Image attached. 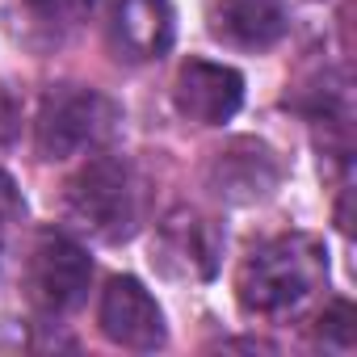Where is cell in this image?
<instances>
[{"instance_id":"15","label":"cell","mask_w":357,"mask_h":357,"mask_svg":"<svg viewBox=\"0 0 357 357\" xmlns=\"http://www.w3.org/2000/svg\"><path fill=\"white\" fill-rule=\"evenodd\" d=\"M0 257H5V240H0Z\"/></svg>"},{"instance_id":"3","label":"cell","mask_w":357,"mask_h":357,"mask_svg":"<svg viewBox=\"0 0 357 357\" xmlns=\"http://www.w3.org/2000/svg\"><path fill=\"white\" fill-rule=\"evenodd\" d=\"M118 126H122V109L105 93L84 84H51L38 105L34 143H38V155L55 164V160L105 151Z\"/></svg>"},{"instance_id":"5","label":"cell","mask_w":357,"mask_h":357,"mask_svg":"<svg viewBox=\"0 0 357 357\" xmlns=\"http://www.w3.org/2000/svg\"><path fill=\"white\" fill-rule=\"evenodd\" d=\"M151 265L172 282H211L223 265V227L198 206H172L155 223Z\"/></svg>"},{"instance_id":"11","label":"cell","mask_w":357,"mask_h":357,"mask_svg":"<svg viewBox=\"0 0 357 357\" xmlns=\"http://www.w3.org/2000/svg\"><path fill=\"white\" fill-rule=\"evenodd\" d=\"M206 30L231 51H269L286 38L290 17L282 0H211Z\"/></svg>"},{"instance_id":"10","label":"cell","mask_w":357,"mask_h":357,"mask_svg":"<svg viewBox=\"0 0 357 357\" xmlns=\"http://www.w3.org/2000/svg\"><path fill=\"white\" fill-rule=\"evenodd\" d=\"M89 9L93 0H0V22L26 51L51 55L80 30Z\"/></svg>"},{"instance_id":"4","label":"cell","mask_w":357,"mask_h":357,"mask_svg":"<svg viewBox=\"0 0 357 357\" xmlns=\"http://www.w3.org/2000/svg\"><path fill=\"white\" fill-rule=\"evenodd\" d=\"M89 282H93V261L72 236H63V231L34 236V244L26 252V269H22V290L38 315L59 319V315L76 311L89 294Z\"/></svg>"},{"instance_id":"14","label":"cell","mask_w":357,"mask_h":357,"mask_svg":"<svg viewBox=\"0 0 357 357\" xmlns=\"http://www.w3.org/2000/svg\"><path fill=\"white\" fill-rule=\"evenodd\" d=\"M26 215V202H22V190H17V181L0 168V240H5V231L17 223Z\"/></svg>"},{"instance_id":"13","label":"cell","mask_w":357,"mask_h":357,"mask_svg":"<svg viewBox=\"0 0 357 357\" xmlns=\"http://www.w3.org/2000/svg\"><path fill=\"white\" fill-rule=\"evenodd\" d=\"M22 122H26V101L9 80H0V147H9L22 135Z\"/></svg>"},{"instance_id":"6","label":"cell","mask_w":357,"mask_h":357,"mask_svg":"<svg viewBox=\"0 0 357 357\" xmlns=\"http://www.w3.org/2000/svg\"><path fill=\"white\" fill-rule=\"evenodd\" d=\"M282 185V160L265 139H227L206 164V190L227 206H257Z\"/></svg>"},{"instance_id":"2","label":"cell","mask_w":357,"mask_h":357,"mask_svg":"<svg viewBox=\"0 0 357 357\" xmlns=\"http://www.w3.org/2000/svg\"><path fill=\"white\" fill-rule=\"evenodd\" d=\"M68 223L101 244H122L143 223V176L114 151H93L63 185Z\"/></svg>"},{"instance_id":"1","label":"cell","mask_w":357,"mask_h":357,"mask_svg":"<svg viewBox=\"0 0 357 357\" xmlns=\"http://www.w3.org/2000/svg\"><path fill=\"white\" fill-rule=\"evenodd\" d=\"M328 282V248L315 236L290 231L244 257L236 273L240 311L252 319H294Z\"/></svg>"},{"instance_id":"8","label":"cell","mask_w":357,"mask_h":357,"mask_svg":"<svg viewBox=\"0 0 357 357\" xmlns=\"http://www.w3.org/2000/svg\"><path fill=\"white\" fill-rule=\"evenodd\" d=\"M172 105L185 122L198 126H223L244 105V76L227 63L211 59H185L172 80Z\"/></svg>"},{"instance_id":"7","label":"cell","mask_w":357,"mask_h":357,"mask_svg":"<svg viewBox=\"0 0 357 357\" xmlns=\"http://www.w3.org/2000/svg\"><path fill=\"white\" fill-rule=\"evenodd\" d=\"M97 324H101V336L109 344L135 349V353H155L168 340L164 311L139 278H109L105 282Z\"/></svg>"},{"instance_id":"12","label":"cell","mask_w":357,"mask_h":357,"mask_svg":"<svg viewBox=\"0 0 357 357\" xmlns=\"http://www.w3.org/2000/svg\"><path fill=\"white\" fill-rule=\"evenodd\" d=\"M315 340L324 349H336V353H349L353 340H357V315L344 298H336L332 307H324L315 315Z\"/></svg>"},{"instance_id":"9","label":"cell","mask_w":357,"mask_h":357,"mask_svg":"<svg viewBox=\"0 0 357 357\" xmlns=\"http://www.w3.org/2000/svg\"><path fill=\"white\" fill-rule=\"evenodd\" d=\"M109 51L126 63H151L168 55L176 38V17L168 0H114L105 22Z\"/></svg>"}]
</instances>
